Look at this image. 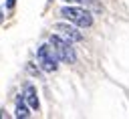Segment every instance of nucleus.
<instances>
[{"label": "nucleus", "instance_id": "obj_3", "mask_svg": "<svg viewBox=\"0 0 129 119\" xmlns=\"http://www.w3.org/2000/svg\"><path fill=\"white\" fill-rule=\"evenodd\" d=\"M36 58H38L40 69L46 71V73H54V71L58 69V58H56V54H54V50H52L50 44H42V46H38Z\"/></svg>", "mask_w": 129, "mask_h": 119}, {"label": "nucleus", "instance_id": "obj_6", "mask_svg": "<svg viewBox=\"0 0 129 119\" xmlns=\"http://www.w3.org/2000/svg\"><path fill=\"white\" fill-rule=\"evenodd\" d=\"M16 117H20V119H24V117H28L30 115V111H28V105H24V97H18L16 99V113H14Z\"/></svg>", "mask_w": 129, "mask_h": 119}, {"label": "nucleus", "instance_id": "obj_7", "mask_svg": "<svg viewBox=\"0 0 129 119\" xmlns=\"http://www.w3.org/2000/svg\"><path fill=\"white\" fill-rule=\"evenodd\" d=\"M69 4H93V0H64Z\"/></svg>", "mask_w": 129, "mask_h": 119}, {"label": "nucleus", "instance_id": "obj_4", "mask_svg": "<svg viewBox=\"0 0 129 119\" xmlns=\"http://www.w3.org/2000/svg\"><path fill=\"white\" fill-rule=\"evenodd\" d=\"M54 30H58L67 40H73V42H79V40H83V34L75 28V26H69V24H62V22H58V24H54Z\"/></svg>", "mask_w": 129, "mask_h": 119}, {"label": "nucleus", "instance_id": "obj_8", "mask_svg": "<svg viewBox=\"0 0 129 119\" xmlns=\"http://www.w3.org/2000/svg\"><path fill=\"white\" fill-rule=\"evenodd\" d=\"M14 4H16V0H8V2H6V6H8V8H12Z\"/></svg>", "mask_w": 129, "mask_h": 119}, {"label": "nucleus", "instance_id": "obj_2", "mask_svg": "<svg viewBox=\"0 0 129 119\" xmlns=\"http://www.w3.org/2000/svg\"><path fill=\"white\" fill-rule=\"evenodd\" d=\"M48 44L52 46V50H54V54H56L58 61L69 63V65H73V63L77 61V52H75L73 44H71L67 38H62V36H58V34H52L50 40H48Z\"/></svg>", "mask_w": 129, "mask_h": 119}, {"label": "nucleus", "instance_id": "obj_1", "mask_svg": "<svg viewBox=\"0 0 129 119\" xmlns=\"http://www.w3.org/2000/svg\"><path fill=\"white\" fill-rule=\"evenodd\" d=\"M60 16L67 18L69 22H73L75 26H81V28L93 26V14L81 6H64V8H60Z\"/></svg>", "mask_w": 129, "mask_h": 119}, {"label": "nucleus", "instance_id": "obj_5", "mask_svg": "<svg viewBox=\"0 0 129 119\" xmlns=\"http://www.w3.org/2000/svg\"><path fill=\"white\" fill-rule=\"evenodd\" d=\"M24 101H26V105L30 109H34V111L40 109V103H38V97H36V89L32 85H26V89H24Z\"/></svg>", "mask_w": 129, "mask_h": 119}]
</instances>
